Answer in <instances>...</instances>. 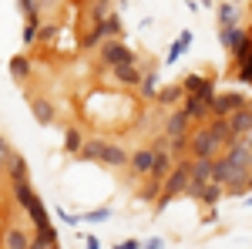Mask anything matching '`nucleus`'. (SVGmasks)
I'll use <instances>...</instances> for the list:
<instances>
[{
    "instance_id": "f257e3e1",
    "label": "nucleus",
    "mask_w": 252,
    "mask_h": 249,
    "mask_svg": "<svg viewBox=\"0 0 252 249\" xmlns=\"http://www.w3.org/2000/svg\"><path fill=\"white\" fill-rule=\"evenodd\" d=\"M212 98H215V84H212V81H205L202 91H195V95L185 98V115L192 118V121L209 118V115H212Z\"/></svg>"
},
{
    "instance_id": "f03ea898",
    "label": "nucleus",
    "mask_w": 252,
    "mask_h": 249,
    "mask_svg": "<svg viewBox=\"0 0 252 249\" xmlns=\"http://www.w3.org/2000/svg\"><path fill=\"white\" fill-rule=\"evenodd\" d=\"M189 148H192L195 158H215L219 155V148H222V142L212 135V128L205 125V128H198V132H192V138H189Z\"/></svg>"
},
{
    "instance_id": "7ed1b4c3",
    "label": "nucleus",
    "mask_w": 252,
    "mask_h": 249,
    "mask_svg": "<svg viewBox=\"0 0 252 249\" xmlns=\"http://www.w3.org/2000/svg\"><path fill=\"white\" fill-rule=\"evenodd\" d=\"M189 182H192V158L189 162H178L172 172H168V178H165V185H161V192L165 195H185V189H189Z\"/></svg>"
},
{
    "instance_id": "20e7f679",
    "label": "nucleus",
    "mask_w": 252,
    "mask_h": 249,
    "mask_svg": "<svg viewBox=\"0 0 252 249\" xmlns=\"http://www.w3.org/2000/svg\"><path fill=\"white\" fill-rule=\"evenodd\" d=\"M242 105H249V101L239 95V91H229V95H215V98H212V115H215V118H229L232 111H239Z\"/></svg>"
},
{
    "instance_id": "39448f33",
    "label": "nucleus",
    "mask_w": 252,
    "mask_h": 249,
    "mask_svg": "<svg viewBox=\"0 0 252 249\" xmlns=\"http://www.w3.org/2000/svg\"><path fill=\"white\" fill-rule=\"evenodd\" d=\"M172 169H175V155L168 152V145H158V148H155V162H152V178L165 182Z\"/></svg>"
},
{
    "instance_id": "423d86ee",
    "label": "nucleus",
    "mask_w": 252,
    "mask_h": 249,
    "mask_svg": "<svg viewBox=\"0 0 252 249\" xmlns=\"http://www.w3.org/2000/svg\"><path fill=\"white\" fill-rule=\"evenodd\" d=\"M101 58H104L108 64H111V68H115V64H125V61H135V54H131L125 44H118L115 37H108L104 44H101Z\"/></svg>"
},
{
    "instance_id": "0eeeda50",
    "label": "nucleus",
    "mask_w": 252,
    "mask_h": 249,
    "mask_svg": "<svg viewBox=\"0 0 252 249\" xmlns=\"http://www.w3.org/2000/svg\"><path fill=\"white\" fill-rule=\"evenodd\" d=\"M189 125H192V118L185 115V108H182V111L168 115V121H165V135H168V138H189Z\"/></svg>"
},
{
    "instance_id": "6e6552de",
    "label": "nucleus",
    "mask_w": 252,
    "mask_h": 249,
    "mask_svg": "<svg viewBox=\"0 0 252 249\" xmlns=\"http://www.w3.org/2000/svg\"><path fill=\"white\" fill-rule=\"evenodd\" d=\"M111 74H115L118 81H121V84H131V88H138V84L145 81V77L138 74L135 61H125V64H115V68H111Z\"/></svg>"
},
{
    "instance_id": "1a4fd4ad",
    "label": "nucleus",
    "mask_w": 252,
    "mask_h": 249,
    "mask_svg": "<svg viewBox=\"0 0 252 249\" xmlns=\"http://www.w3.org/2000/svg\"><path fill=\"white\" fill-rule=\"evenodd\" d=\"M31 115L37 118V125H54V105L44 101V98H34L31 101Z\"/></svg>"
},
{
    "instance_id": "9d476101",
    "label": "nucleus",
    "mask_w": 252,
    "mask_h": 249,
    "mask_svg": "<svg viewBox=\"0 0 252 249\" xmlns=\"http://www.w3.org/2000/svg\"><path fill=\"white\" fill-rule=\"evenodd\" d=\"M101 162H104V165H111V169H121V165H128V162H131V155H125V148H118V145H104Z\"/></svg>"
},
{
    "instance_id": "9b49d317",
    "label": "nucleus",
    "mask_w": 252,
    "mask_h": 249,
    "mask_svg": "<svg viewBox=\"0 0 252 249\" xmlns=\"http://www.w3.org/2000/svg\"><path fill=\"white\" fill-rule=\"evenodd\" d=\"M152 162H155V152H148V148H138L135 155H131V169H135L138 175H152Z\"/></svg>"
},
{
    "instance_id": "f8f14e48",
    "label": "nucleus",
    "mask_w": 252,
    "mask_h": 249,
    "mask_svg": "<svg viewBox=\"0 0 252 249\" xmlns=\"http://www.w3.org/2000/svg\"><path fill=\"white\" fill-rule=\"evenodd\" d=\"M31 239L34 236H27L24 229H7L3 232V249H31Z\"/></svg>"
},
{
    "instance_id": "ddd939ff",
    "label": "nucleus",
    "mask_w": 252,
    "mask_h": 249,
    "mask_svg": "<svg viewBox=\"0 0 252 249\" xmlns=\"http://www.w3.org/2000/svg\"><path fill=\"white\" fill-rule=\"evenodd\" d=\"M24 212L31 215V222H34V229H37V226H47V209H44V202H40L37 195H31V202L24 206Z\"/></svg>"
},
{
    "instance_id": "4468645a",
    "label": "nucleus",
    "mask_w": 252,
    "mask_h": 249,
    "mask_svg": "<svg viewBox=\"0 0 252 249\" xmlns=\"http://www.w3.org/2000/svg\"><path fill=\"white\" fill-rule=\"evenodd\" d=\"M212 169L215 158H192V178H198V182H212Z\"/></svg>"
},
{
    "instance_id": "2eb2a0df",
    "label": "nucleus",
    "mask_w": 252,
    "mask_h": 249,
    "mask_svg": "<svg viewBox=\"0 0 252 249\" xmlns=\"http://www.w3.org/2000/svg\"><path fill=\"white\" fill-rule=\"evenodd\" d=\"M104 145H108V142H101V138H91V142H84V145H81V158H84V162H101V152H104Z\"/></svg>"
},
{
    "instance_id": "dca6fc26",
    "label": "nucleus",
    "mask_w": 252,
    "mask_h": 249,
    "mask_svg": "<svg viewBox=\"0 0 252 249\" xmlns=\"http://www.w3.org/2000/svg\"><path fill=\"white\" fill-rule=\"evenodd\" d=\"M34 239H37V243H44V246H51V249H61V236H58V229H54V226H51V222H47V226H37V229H34Z\"/></svg>"
},
{
    "instance_id": "f3484780",
    "label": "nucleus",
    "mask_w": 252,
    "mask_h": 249,
    "mask_svg": "<svg viewBox=\"0 0 252 249\" xmlns=\"http://www.w3.org/2000/svg\"><path fill=\"white\" fill-rule=\"evenodd\" d=\"M7 178H10V182H20V178H27V158H24V155L14 152L10 165H7Z\"/></svg>"
},
{
    "instance_id": "a211bd4d",
    "label": "nucleus",
    "mask_w": 252,
    "mask_h": 249,
    "mask_svg": "<svg viewBox=\"0 0 252 249\" xmlns=\"http://www.w3.org/2000/svg\"><path fill=\"white\" fill-rule=\"evenodd\" d=\"M182 95H185V88H182V84H165V88L158 91V101H161V105H178Z\"/></svg>"
},
{
    "instance_id": "6ab92c4d",
    "label": "nucleus",
    "mask_w": 252,
    "mask_h": 249,
    "mask_svg": "<svg viewBox=\"0 0 252 249\" xmlns=\"http://www.w3.org/2000/svg\"><path fill=\"white\" fill-rule=\"evenodd\" d=\"M97 31H101V37H104V40H108V37H118V34H121V20L111 14V17H104L101 24H97Z\"/></svg>"
},
{
    "instance_id": "aec40b11",
    "label": "nucleus",
    "mask_w": 252,
    "mask_h": 249,
    "mask_svg": "<svg viewBox=\"0 0 252 249\" xmlns=\"http://www.w3.org/2000/svg\"><path fill=\"white\" fill-rule=\"evenodd\" d=\"M222 195H225V189H222L219 182H209V185H205V195H202V206H209V209H212V206H219V199H222Z\"/></svg>"
},
{
    "instance_id": "412c9836",
    "label": "nucleus",
    "mask_w": 252,
    "mask_h": 249,
    "mask_svg": "<svg viewBox=\"0 0 252 249\" xmlns=\"http://www.w3.org/2000/svg\"><path fill=\"white\" fill-rule=\"evenodd\" d=\"M81 145H84V138H81V132H78V128H67V135H64V152L78 155V152H81Z\"/></svg>"
},
{
    "instance_id": "4be33fe9",
    "label": "nucleus",
    "mask_w": 252,
    "mask_h": 249,
    "mask_svg": "<svg viewBox=\"0 0 252 249\" xmlns=\"http://www.w3.org/2000/svg\"><path fill=\"white\" fill-rule=\"evenodd\" d=\"M235 20H239V10H235L232 3H222L219 7V24L222 27H235Z\"/></svg>"
},
{
    "instance_id": "5701e85b",
    "label": "nucleus",
    "mask_w": 252,
    "mask_h": 249,
    "mask_svg": "<svg viewBox=\"0 0 252 249\" xmlns=\"http://www.w3.org/2000/svg\"><path fill=\"white\" fill-rule=\"evenodd\" d=\"M37 37H40V20H37V14H31L27 27H24V44H34Z\"/></svg>"
},
{
    "instance_id": "b1692460",
    "label": "nucleus",
    "mask_w": 252,
    "mask_h": 249,
    "mask_svg": "<svg viewBox=\"0 0 252 249\" xmlns=\"http://www.w3.org/2000/svg\"><path fill=\"white\" fill-rule=\"evenodd\" d=\"M189 40H192V34L185 31V34H182V37H178V40L172 44V51H168V58H165V64H175V61L182 58V51H185V44H189Z\"/></svg>"
},
{
    "instance_id": "393cba45",
    "label": "nucleus",
    "mask_w": 252,
    "mask_h": 249,
    "mask_svg": "<svg viewBox=\"0 0 252 249\" xmlns=\"http://www.w3.org/2000/svg\"><path fill=\"white\" fill-rule=\"evenodd\" d=\"M10 74H14V77H27V74H31V61L24 58V54L14 58V61H10Z\"/></svg>"
},
{
    "instance_id": "a878e982",
    "label": "nucleus",
    "mask_w": 252,
    "mask_h": 249,
    "mask_svg": "<svg viewBox=\"0 0 252 249\" xmlns=\"http://www.w3.org/2000/svg\"><path fill=\"white\" fill-rule=\"evenodd\" d=\"M182 88H185V95H195V91L205 88V77H202V74H189L185 81H182Z\"/></svg>"
},
{
    "instance_id": "bb28decb",
    "label": "nucleus",
    "mask_w": 252,
    "mask_h": 249,
    "mask_svg": "<svg viewBox=\"0 0 252 249\" xmlns=\"http://www.w3.org/2000/svg\"><path fill=\"white\" fill-rule=\"evenodd\" d=\"M10 158H14V148H10V142H7V138L0 135V172H7Z\"/></svg>"
},
{
    "instance_id": "cd10ccee",
    "label": "nucleus",
    "mask_w": 252,
    "mask_h": 249,
    "mask_svg": "<svg viewBox=\"0 0 252 249\" xmlns=\"http://www.w3.org/2000/svg\"><path fill=\"white\" fill-rule=\"evenodd\" d=\"M205 185H209V182H198V178H192V182H189V189H185V195H189V199H195V202H202Z\"/></svg>"
},
{
    "instance_id": "c85d7f7f",
    "label": "nucleus",
    "mask_w": 252,
    "mask_h": 249,
    "mask_svg": "<svg viewBox=\"0 0 252 249\" xmlns=\"http://www.w3.org/2000/svg\"><path fill=\"white\" fill-rule=\"evenodd\" d=\"M108 215H111V209H108V206H101V209H94V212H84V222L97 226V222H104Z\"/></svg>"
},
{
    "instance_id": "c756f323",
    "label": "nucleus",
    "mask_w": 252,
    "mask_h": 249,
    "mask_svg": "<svg viewBox=\"0 0 252 249\" xmlns=\"http://www.w3.org/2000/svg\"><path fill=\"white\" fill-rule=\"evenodd\" d=\"M158 195H161V182L152 178V185H145V189H141V199H145V202H155Z\"/></svg>"
},
{
    "instance_id": "7c9ffc66",
    "label": "nucleus",
    "mask_w": 252,
    "mask_h": 249,
    "mask_svg": "<svg viewBox=\"0 0 252 249\" xmlns=\"http://www.w3.org/2000/svg\"><path fill=\"white\" fill-rule=\"evenodd\" d=\"M108 10H111V0H97L94 7H91V17H94L97 24H101V20L108 17Z\"/></svg>"
},
{
    "instance_id": "2f4dec72",
    "label": "nucleus",
    "mask_w": 252,
    "mask_h": 249,
    "mask_svg": "<svg viewBox=\"0 0 252 249\" xmlns=\"http://www.w3.org/2000/svg\"><path fill=\"white\" fill-rule=\"evenodd\" d=\"M165 145H168V152H172V155H178V152H185V148H189V138H168Z\"/></svg>"
},
{
    "instance_id": "473e14b6",
    "label": "nucleus",
    "mask_w": 252,
    "mask_h": 249,
    "mask_svg": "<svg viewBox=\"0 0 252 249\" xmlns=\"http://www.w3.org/2000/svg\"><path fill=\"white\" fill-rule=\"evenodd\" d=\"M54 37H58V27H54V24H40V37L37 40L47 44V40H54Z\"/></svg>"
},
{
    "instance_id": "72a5a7b5",
    "label": "nucleus",
    "mask_w": 252,
    "mask_h": 249,
    "mask_svg": "<svg viewBox=\"0 0 252 249\" xmlns=\"http://www.w3.org/2000/svg\"><path fill=\"white\" fill-rule=\"evenodd\" d=\"M155 88H158V84H155V74H148L145 81H141V91H145V95H155Z\"/></svg>"
},
{
    "instance_id": "f704fd0d",
    "label": "nucleus",
    "mask_w": 252,
    "mask_h": 249,
    "mask_svg": "<svg viewBox=\"0 0 252 249\" xmlns=\"http://www.w3.org/2000/svg\"><path fill=\"white\" fill-rule=\"evenodd\" d=\"M101 40H104V37H101V31L94 27V31H91V34L84 37V47H94V44H101Z\"/></svg>"
},
{
    "instance_id": "c9c22d12",
    "label": "nucleus",
    "mask_w": 252,
    "mask_h": 249,
    "mask_svg": "<svg viewBox=\"0 0 252 249\" xmlns=\"http://www.w3.org/2000/svg\"><path fill=\"white\" fill-rule=\"evenodd\" d=\"M115 249H145L138 239H128V243H121V246H115Z\"/></svg>"
},
{
    "instance_id": "e433bc0d",
    "label": "nucleus",
    "mask_w": 252,
    "mask_h": 249,
    "mask_svg": "<svg viewBox=\"0 0 252 249\" xmlns=\"http://www.w3.org/2000/svg\"><path fill=\"white\" fill-rule=\"evenodd\" d=\"M84 246H88V249H101V246H97V236H84Z\"/></svg>"
},
{
    "instance_id": "4c0bfd02",
    "label": "nucleus",
    "mask_w": 252,
    "mask_h": 249,
    "mask_svg": "<svg viewBox=\"0 0 252 249\" xmlns=\"http://www.w3.org/2000/svg\"><path fill=\"white\" fill-rule=\"evenodd\" d=\"M145 249H161V239H148V243H145Z\"/></svg>"
},
{
    "instance_id": "58836bf2",
    "label": "nucleus",
    "mask_w": 252,
    "mask_h": 249,
    "mask_svg": "<svg viewBox=\"0 0 252 249\" xmlns=\"http://www.w3.org/2000/svg\"><path fill=\"white\" fill-rule=\"evenodd\" d=\"M246 138H249V145H252V132H249V135H246Z\"/></svg>"
},
{
    "instance_id": "ea45409f",
    "label": "nucleus",
    "mask_w": 252,
    "mask_h": 249,
    "mask_svg": "<svg viewBox=\"0 0 252 249\" xmlns=\"http://www.w3.org/2000/svg\"><path fill=\"white\" fill-rule=\"evenodd\" d=\"M249 206H252V195H249Z\"/></svg>"
},
{
    "instance_id": "a19ab883",
    "label": "nucleus",
    "mask_w": 252,
    "mask_h": 249,
    "mask_svg": "<svg viewBox=\"0 0 252 249\" xmlns=\"http://www.w3.org/2000/svg\"><path fill=\"white\" fill-rule=\"evenodd\" d=\"M232 3H235V0H232Z\"/></svg>"
}]
</instances>
